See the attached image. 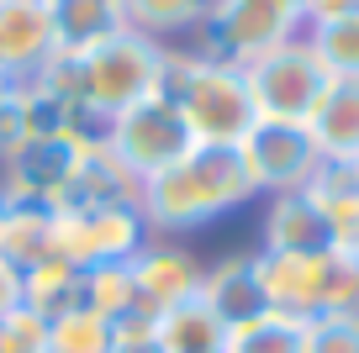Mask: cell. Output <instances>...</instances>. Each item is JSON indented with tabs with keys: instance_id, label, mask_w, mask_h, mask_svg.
I'll return each instance as SVG.
<instances>
[{
	"instance_id": "cell-1",
	"label": "cell",
	"mask_w": 359,
	"mask_h": 353,
	"mask_svg": "<svg viewBox=\"0 0 359 353\" xmlns=\"http://www.w3.org/2000/svg\"><path fill=\"white\" fill-rule=\"evenodd\" d=\"M248 200H254V190H248L233 148H191L180 164L158 169L154 179L137 185V211L154 237L196 232L217 216H233Z\"/></svg>"
},
{
	"instance_id": "cell-2",
	"label": "cell",
	"mask_w": 359,
	"mask_h": 353,
	"mask_svg": "<svg viewBox=\"0 0 359 353\" xmlns=\"http://www.w3.org/2000/svg\"><path fill=\"white\" fill-rule=\"evenodd\" d=\"M158 95H169L191 127L196 148H238L254 127V106L243 90V69L206 58L201 48L164 43V79Z\"/></svg>"
},
{
	"instance_id": "cell-3",
	"label": "cell",
	"mask_w": 359,
	"mask_h": 353,
	"mask_svg": "<svg viewBox=\"0 0 359 353\" xmlns=\"http://www.w3.org/2000/svg\"><path fill=\"white\" fill-rule=\"evenodd\" d=\"M259 296L269 311L291 317H327V311H359V264L344 254H269L254 248Z\"/></svg>"
},
{
	"instance_id": "cell-4",
	"label": "cell",
	"mask_w": 359,
	"mask_h": 353,
	"mask_svg": "<svg viewBox=\"0 0 359 353\" xmlns=\"http://www.w3.org/2000/svg\"><path fill=\"white\" fill-rule=\"evenodd\" d=\"M158 79H164V43L127 27V32L95 43L90 53H79V106L101 127L122 116L127 106L158 95Z\"/></svg>"
},
{
	"instance_id": "cell-5",
	"label": "cell",
	"mask_w": 359,
	"mask_h": 353,
	"mask_svg": "<svg viewBox=\"0 0 359 353\" xmlns=\"http://www.w3.org/2000/svg\"><path fill=\"white\" fill-rule=\"evenodd\" d=\"M327 79L333 74L317 58V48L306 43V32L291 37V43H275L269 53L243 64V90H248V106H254V122H280V127L312 122Z\"/></svg>"
},
{
	"instance_id": "cell-6",
	"label": "cell",
	"mask_w": 359,
	"mask_h": 353,
	"mask_svg": "<svg viewBox=\"0 0 359 353\" xmlns=\"http://www.w3.org/2000/svg\"><path fill=\"white\" fill-rule=\"evenodd\" d=\"M306 32V0H212L196 48L206 58L243 69L248 58L269 53L275 43H291Z\"/></svg>"
},
{
	"instance_id": "cell-7",
	"label": "cell",
	"mask_w": 359,
	"mask_h": 353,
	"mask_svg": "<svg viewBox=\"0 0 359 353\" xmlns=\"http://www.w3.org/2000/svg\"><path fill=\"white\" fill-rule=\"evenodd\" d=\"M101 143L111 148L116 164L143 185V179H154L158 169L180 164V158L196 148V137H191V127H185V116H180L175 100L148 95V100H137V106H127L122 116L101 122Z\"/></svg>"
},
{
	"instance_id": "cell-8",
	"label": "cell",
	"mask_w": 359,
	"mask_h": 353,
	"mask_svg": "<svg viewBox=\"0 0 359 353\" xmlns=\"http://www.w3.org/2000/svg\"><path fill=\"white\" fill-rule=\"evenodd\" d=\"M143 211L137 206H95V211H53V254L69 258L74 269L90 264H133V254L148 243Z\"/></svg>"
},
{
	"instance_id": "cell-9",
	"label": "cell",
	"mask_w": 359,
	"mask_h": 353,
	"mask_svg": "<svg viewBox=\"0 0 359 353\" xmlns=\"http://www.w3.org/2000/svg\"><path fill=\"white\" fill-rule=\"evenodd\" d=\"M233 153L243 164V179L254 190V200L306 190V179L323 169V153H317L312 132L306 127H280V122H254Z\"/></svg>"
},
{
	"instance_id": "cell-10",
	"label": "cell",
	"mask_w": 359,
	"mask_h": 353,
	"mask_svg": "<svg viewBox=\"0 0 359 353\" xmlns=\"http://www.w3.org/2000/svg\"><path fill=\"white\" fill-rule=\"evenodd\" d=\"M79 143V137H74ZM74 143H11L0 153V200L6 206H48L64 200L69 169H74Z\"/></svg>"
},
{
	"instance_id": "cell-11",
	"label": "cell",
	"mask_w": 359,
	"mask_h": 353,
	"mask_svg": "<svg viewBox=\"0 0 359 353\" xmlns=\"http://www.w3.org/2000/svg\"><path fill=\"white\" fill-rule=\"evenodd\" d=\"M127 269H133V300L148 317H158V311L180 306V300H191L196 290H201V264H196V254L169 243V237H148Z\"/></svg>"
},
{
	"instance_id": "cell-12",
	"label": "cell",
	"mask_w": 359,
	"mask_h": 353,
	"mask_svg": "<svg viewBox=\"0 0 359 353\" xmlns=\"http://www.w3.org/2000/svg\"><path fill=\"white\" fill-rule=\"evenodd\" d=\"M95 211V206H137V179L116 164V153L101 143V132H85L74 143V169H69L64 200L53 211Z\"/></svg>"
},
{
	"instance_id": "cell-13",
	"label": "cell",
	"mask_w": 359,
	"mask_h": 353,
	"mask_svg": "<svg viewBox=\"0 0 359 353\" xmlns=\"http://www.w3.org/2000/svg\"><path fill=\"white\" fill-rule=\"evenodd\" d=\"M58 53L48 0H0V74L32 79Z\"/></svg>"
},
{
	"instance_id": "cell-14",
	"label": "cell",
	"mask_w": 359,
	"mask_h": 353,
	"mask_svg": "<svg viewBox=\"0 0 359 353\" xmlns=\"http://www.w3.org/2000/svg\"><path fill=\"white\" fill-rule=\"evenodd\" d=\"M259 248H269V254H333V227L306 190L269 195L264 221H259Z\"/></svg>"
},
{
	"instance_id": "cell-15",
	"label": "cell",
	"mask_w": 359,
	"mask_h": 353,
	"mask_svg": "<svg viewBox=\"0 0 359 353\" xmlns=\"http://www.w3.org/2000/svg\"><path fill=\"white\" fill-rule=\"evenodd\" d=\"M306 132H312L323 164H354L359 158V74H333L327 79Z\"/></svg>"
},
{
	"instance_id": "cell-16",
	"label": "cell",
	"mask_w": 359,
	"mask_h": 353,
	"mask_svg": "<svg viewBox=\"0 0 359 353\" xmlns=\"http://www.w3.org/2000/svg\"><path fill=\"white\" fill-rule=\"evenodd\" d=\"M196 296L222 317V327L259 317V311H264V296H259V275H254V248L227 254V258H217L212 269H201V290H196Z\"/></svg>"
},
{
	"instance_id": "cell-17",
	"label": "cell",
	"mask_w": 359,
	"mask_h": 353,
	"mask_svg": "<svg viewBox=\"0 0 359 353\" xmlns=\"http://www.w3.org/2000/svg\"><path fill=\"white\" fill-rule=\"evenodd\" d=\"M48 16H53V32L64 53H90L95 43L127 32L122 0H48Z\"/></svg>"
},
{
	"instance_id": "cell-18",
	"label": "cell",
	"mask_w": 359,
	"mask_h": 353,
	"mask_svg": "<svg viewBox=\"0 0 359 353\" xmlns=\"http://www.w3.org/2000/svg\"><path fill=\"white\" fill-rule=\"evenodd\" d=\"M222 338H227L222 317H217L201 296L180 300V306H169V311L154 317V342L164 353H222Z\"/></svg>"
},
{
	"instance_id": "cell-19",
	"label": "cell",
	"mask_w": 359,
	"mask_h": 353,
	"mask_svg": "<svg viewBox=\"0 0 359 353\" xmlns=\"http://www.w3.org/2000/svg\"><path fill=\"white\" fill-rule=\"evenodd\" d=\"M222 353H306V317L291 311H259L248 321H233L222 338Z\"/></svg>"
},
{
	"instance_id": "cell-20",
	"label": "cell",
	"mask_w": 359,
	"mask_h": 353,
	"mask_svg": "<svg viewBox=\"0 0 359 353\" xmlns=\"http://www.w3.org/2000/svg\"><path fill=\"white\" fill-rule=\"evenodd\" d=\"M79 279H85V269H74L69 258L48 254L43 264L22 269V306H32L37 317H64V311L79 306Z\"/></svg>"
},
{
	"instance_id": "cell-21",
	"label": "cell",
	"mask_w": 359,
	"mask_h": 353,
	"mask_svg": "<svg viewBox=\"0 0 359 353\" xmlns=\"http://www.w3.org/2000/svg\"><path fill=\"white\" fill-rule=\"evenodd\" d=\"M53 254V211L48 206H6L0 216V258L32 269Z\"/></svg>"
},
{
	"instance_id": "cell-22",
	"label": "cell",
	"mask_w": 359,
	"mask_h": 353,
	"mask_svg": "<svg viewBox=\"0 0 359 353\" xmlns=\"http://www.w3.org/2000/svg\"><path fill=\"white\" fill-rule=\"evenodd\" d=\"M212 0H122V16L133 32L154 37V43H169V37L201 32Z\"/></svg>"
},
{
	"instance_id": "cell-23",
	"label": "cell",
	"mask_w": 359,
	"mask_h": 353,
	"mask_svg": "<svg viewBox=\"0 0 359 353\" xmlns=\"http://www.w3.org/2000/svg\"><path fill=\"white\" fill-rule=\"evenodd\" d=\"M79 306L95 311V317L116 321L137 306L133 300V269L127 264H90L85 279H79Z\"/></svg>"
},
{
	"instance_id": "cell-24",
	"label": "cell",
	"mask_w": 359,
	"mask_h": 353,
	"mask_svg": "<svg viewBox=\"0 0 359 353\" xmlns=\"http://www.w3.org/2000/svg\"><path fill=\"white\" fill-rule=\"evenodd\" d=\"M306 195H312L317 211L327 216L333 237L359 216V185H354V174H348V164H323L312 179H306Z\"/></svg>"
},
{
	"instance_id": "cell-25",
	"label": "cell",
	"mask_w": 359,
	"mask_h": 353,
	"mask_svg": "<svg viewBox=\"0 0 359 353\" xmlns=\"http://www.w3.org/2000/svg\"><path fill=\"white\" fill-rule=\"evenodd\" d=\"M48 353H111V321L74 306L48 321Z\"/></svg>"
},
{
	"instance_id": "cell-26",
	"label": "cell",
	"mask_w": 359,
	"mask_h": 353,
	"mask_svg": "<svg viewBox=\"0 0 359 353\" xmlns=\"http://www.w3.org/2000/svg\"><path fill=\"white\" fill-rule=\"evenodd\" d=\"M306 43L327 64V74H359V16L327 27H306Z\"/></svg>"
},
{
	"instance_id": "cell-27",
	"label": "cell",
	"mask_w": 359,
	"mask_h": 353,
	"mask_svg": "<svg viewBox=\"0 0 359 353\" xmlns=\"http://www.w3.org/2000/svg\"><path fill=\"white\" fill-rule=\"evenodd\" d=\"M306 353H359V311H327L306 321Z\"/></svg>"
},
{
	"instance_id": "cell-28",
	"label": "cell",
	"mask_w": 359,
	"mask_h": 353,
	"mask_svg": "<svg viewBox=\"0 0 359 353\" xmlns=\"http://www.w3.org/2000/svg\"><path fill=\"white\" fill-rule=\"evenodd\" d=\"M0 353H48V317H37L32 306L0 317Z\"/></svg>"
},
{
	"instance_id": "cell-29",
	"label": "cell",
	"mask_w": 359,
	"mask_h": 353,
	"mask_svg": "<svg viewBox=\"0 0 359 353\" xmlns=\"http://www.w3.org/2000/svg\"><path fill=\"white\" fill-rule=\"evenodd\" d=\"M16 95H22V79L0 74V153L16 143Z\"/></svg>"
},
{
	"instance_id": "cell-30",
	"label": "cell",
	"mask_w": 359,
	"mask_h": 353,
	"mask_svg": "<svg viewBox=\"0 0 359 353\" xmlns=\"http://www.w3.org/2000/svg\"><path fill=\"white\" fill-rule=\"evenodd\" d=\"M348 16H359V0H306V27L348 22Z\"/></svg>"
},
{
	"instance_id": "cell-31",
	"label": "cell",
	"mask_w": 359,
	"mask_h": 353,
	"mask_svg": "<svg viewBox=\"0 0 359 353\" xmlns=\"http://www.w3.org/2000/svg\"><path fill=\"white\" fill-rule=\"evenodd\" d=\"M22 306V269L11 258H0V317H11Z\"/></svg>"
},
{
	"instance_id": "cell-32",
	"label": "cell",
	"mask_w": 359,
	"mask_h": 353,
	"mask_svg": "<svg viewBox=\"0 0 359 353\" xmlns=\"http://www.w3.org/2000/svg\"><path fill=\"white\" fill-rule=\"evenodd\" d=\"M333 254H344V258H354V264H359V216L333 237Z\"/></svg>"
},
{
	"instance_id": "cell-33",
	"label": "cell",
	"mask_w": 359,
	"mask_h": 353,
	"mask_svg": "<svg viewBox=\"0 0 359 353\" xmlns=\"http://www.w3.org/2000/svg\"><path fill=\"white\" fill-rule=\"evenodd\" d=\"M127 353H164L158 342H143V348H127Z\"/></svg>"
},
{
	"instance_id": "cell-34",
	"label": "cell",
	"mask_w": 359,
	"mask_h": 353,
	"mask_svg": "<svg viewBox=\"0 0 359 353\" xmlns=\"http://www.w3.org/2000/svg\"><path fill=\"white\" fill-rule=\"evenodd\" d=\"M348 174H354V185H359V158H354V164H348Z\"/></svg>"
},
{
	"instance_id": "cell-35",
	"label": "cell",
	"mask_w": 359,
	"mask_h": 353,
	"mask_svg": "<svg viewBox=\"0 0 359 353\" xmlns=\"http://www.w3.org/2000/svg\"><path fill=\"white\" fill-rule=\"evenodd\" d=\"M0 216H6V200H0Z\"/></svg>"
}]
</instances>
